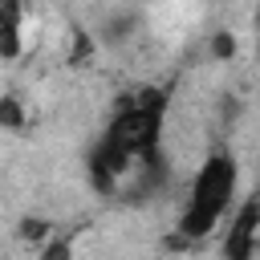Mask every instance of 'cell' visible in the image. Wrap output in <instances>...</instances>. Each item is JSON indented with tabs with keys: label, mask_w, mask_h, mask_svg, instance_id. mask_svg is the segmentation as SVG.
I'll return each instance as SVG.
<instances>
[{
	"label": "cell",
	"mask_w": 260,
	"mask_h": 260,
	"mask_svg": "<svg viewBox=\"0 0 260 260\" xmlns=\"http://www.w3.org/2000/svg\"><path fill=\"white\" fill-rule=\"evenodd\" d=\"M0 8H16V0H0Z\"/></svg>",
	"instance_id": "6"
},
{
	"label": "cell",
	"mask_w": 260,
	"mask_h": 260,
	"mask_svg": "<svg viewBox=\"0 0 260 260\" xmlns=\"http://www.w3.org/2000/svg\"><path fill=\"white\" fill-rule=\"evenodd\" d=\"M232 53H236V37H232V32H215V41H211V57L228 61Z\"/></svg>",
	"instance_id": "5"
},
{
	"label": "cell",
	"mask_w": 260,
	"mask_h": 260,
	"mask_svg": "<svg viewBox=\"0 0 260 260\" xmlns=\"http://www.w3.org/2000/svg\"><path fill=\"white\" fill-rule=\"evenodd\" d=\"M49 236H53V228H49L45 219H24V223H20V240H24V244H45Z\"/></svg>",
	"instance_id": "3"
},
{
	"label": "cell",
	"mask_w": 260,
	"mask_h": 260,
	"mask_svg": "<svg viewBox=\"0 0 260 260\" xmlns=\"http://www.w3.org/2000/svg\"><path fill=\"white\" fill-rule=\"evenodd\" d=\"M73 256V248H69V240H61V236H49L45 244H41V260H69Z\"/></svg>",
	"instance_id": "4"
},
{
	"label": "cell",
	"mask_w": 260,
	"mask_h": 260,
	"mask_svg": "<svg viewBox=\"0 0 260 260\" xmlns=\"http://www.w3.org/2000/svg\"><path fill=\"white\" fill-rule=\"evenodd\" d=\"M20 126H24V110L12 93H4L0 98V130H20Z\"/></svg>",
	"instance_id": "2"
},
{
	"label": "cell",
	"mask_w": 260,
	"mask_h": 260,
	"mask_svg": "<svg viewBox=\"0 0 260 260\" xmlns=\"http://www.w3.org/2000/svg\"><path fill=\"white\" fill-rule=\"evenodd\" d=\"M232 183H236L232 158H211V162L199 171L195 195H191V203H187V211H183V219H179V232H183L187 240H199V236H207V232L219 223V215H223V207H228V199H232Z\"/></svg>",
	"instance_id": "1"
},
{
	"label": "cell",
	"mask_w": 260,
	"mask_h": 260,
	"mask_svg": "<svg viewBox=\"0 0 260 260\" xmlns=\"http://www.w3.org/2000/svg\"><path fill=\"white\" fill-rule=\"evenodd\" d=\"M252 260H260V256H252Z\"/></svg>",
	"instance_id": "8"
},
{
	"label": "cell",
	"mask_w": 260,
	"mask_h": 260,
	"mask_svg": "<svg viewBox=\"0 0 260 260\" xmlns=\"http://www.w3.org/2000/svg\"><path fill=\"white\" fill-rule=\"evenodd\" d=\"M256 32H260V12H256Z\"/></svg>",
	"instance_id": "7"
}]
</instances>
